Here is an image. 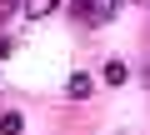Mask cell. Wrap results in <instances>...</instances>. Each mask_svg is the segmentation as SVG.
I'll return each instance as SVG.
<instances>
[{
  "mask_svg": "<svg viewBox=\"0 0 150 135\" xmlns=\"http://www.w3.org/2000/svg\"><path fill=\"white\" fill-rule=\"evenodd\" d=\"M115 10H120V0H70V15H80V20H90V25L110 20Z\"/></svg>",
  "mask_w": 150,
  "mask_h": 135,
  "instance_id": "1",
  "label": "cell"
},
{
  "mask_svg": "<svg viewBox=\"0 0 150 135\" xmlns=\"http://www.w3.org/2000/svg\"><path fill=\"white\" fill-rule=\"evenodd\" d=\"M20 5H25V15H30V20H45V15H55V10H60V0H20Z\"/></svg>",
  "mask_w": 150,
  "mask_h": 135,
  "instance_id": "2",
  "label": "cell"
},
{
  "mask_svg": "<svg viewBox=\"0 0 150 135\" xmlns=\"http://www.w3.org/2000/svg\"><path fill=\"white\" fill-rule=\"evenodd\" d=\"M100 80H105V85H125V80H130V70H125V60H105V70H100Z\"/></svg>",
  "mask_w": 150,
  "mask_h": 135,
  "instance_id": "3",
  "label": "cell"
},
{
  "mask_svg": "<svg viewBox=\"0 0 150 135\" xmlns=\"http://www.w3.org/2000/svg\"><path fill=\"white\" fill-rule=\"evenodd\" d=\"M65 90H70V100H90V90H95V85H90V75H70V85H65Z\"/></svg>",
  "mask_w": 150,
  "mask_h": 135,
  "instance_id": "4",
  "label": "cell"
},
{
  "mask_svg": "<svg viewBox=\"0 0 150 135\" xmlns=\"http://www.w3.org/2000/svg\"><path fill=\"white\" fill-rule=\"evenodd\" d=\"M25 130V120L15 115V110H5V115H0V135H20Z\"/></svg>",
  "mask_w": 150,
  "mask_h": 135,
  "instance_id": "5",
  "label": "cell"
},
{
  "mask_svg": "<svg viewBox=\"0 0 150 135\" xmlns=\"http://www.w3.org/2000/svg\"><path fill=\"white\" fill-rule=\"evenodd\" d=\"M20 10V0H0V15H15Z\"/></svg>",
  "mask_w": 150,
  "mask_h": 135,
  "instance_id": "6",
  "label": "cell"
}]
</instances>
